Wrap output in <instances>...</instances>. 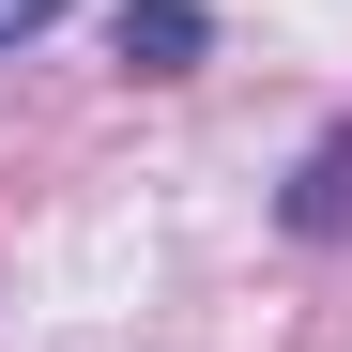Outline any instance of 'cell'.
Instances as JSON below:
<instances>
[{
	"label": "cell",
	"mask_w": 352,
	"mask_h": 352,
	"mask_svg": "<svg viewBox=\"0 0 352 352\" xmlns=\"http://www.w3.org/2000/svg\"><path fill=\"white\" fill-rule=\"evenodd\" d=\"M199 46H214V16H199V0H123V62H138V77H184Z\"/></svg>",
	"instance_id": "cell-1"
},
{
	"label": "cell",
	"mask_w": 352,
	"mask_h": 352,
	"mask_svg": "<svg viewBox=\"0 0 352 352\" xmlns=\"http://www.w3.org/2000/svg\"><path fill=\"white\" fill-rule=\"evenodd\" d=\"M291 230H307V245H322V230H352V123L307 153V184H291Z\"/></svg>",
	"instance_id": "cell-2"
},
{
	"label": "cell",
	"mask_w": 352,
	"mask_h": 352,
	"mask_svg": "<svg viewBox=\"0 0 352 352\" xmlns=\"http://www.w3.org/2000/svg\"><path fill=\"white\" fill-rule=\"evenodd\" d=\"M77 0H0V46H31V31H62Z\"/></svg>",
	"instance_id": "cell-3"
}]
</instances>
